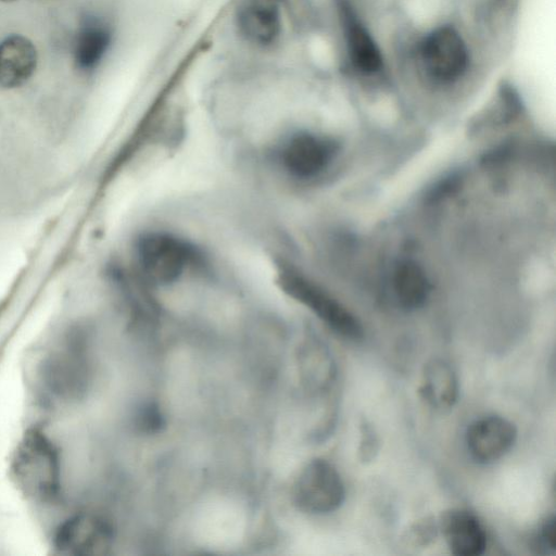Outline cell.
Wrapping results in <instances>:
<instances>
[{"label":"cell","instance_id":"1","mask_svg":"<svg viewBox=\"0 0 556 556\" xmlns=\"http://www.w3.org/2000/svg\"><path fill=\"white\" fill-rule=\"evenodd\" d=\"M11 475L20 491L37 502H51L60 491V464L56 450L39 430H28L11 462Z\"/></svg>","mask_w":556,"mask_h":556},{"label":"cell","instance_id":"2","mask_svg":"<svg viewBox=\"0 0 556 556\" xmlns=\"http://www.w3.org/2000/svg\"><path fill=\"white\" fill-rule=\"evenodd\" d=\"M278 282L282 290L311 309L333 331L350 340L363 338L359 320L317 285L285 264L279 266Z\"/></svg>","mask_w":556,"mask_h":556},{"label":"cell","instance_id":"3","mask_svg":"<svg viewBox=\"0 0 556 556\" xmlns=\"http://www.w3.org/2000/svg\"><path fill=\"white\" fill-rule=\"evenodd\" d=\"M136 255L143 274L157 285L178 280L195 258L193 247L164 231L142 235L136 243Z\"/></svg>","mask_w":556,"mask_h":556},{"label":"cell","instance_id":"4","mask_svg":"<svg viewBox=\"0 0 556 556\" xmlns=\"http://www.w3.org/2000/svg\"><path fill=\"white\" fill-rule=\"evenodd\" d=\"M345 498L344 483L337 468L315 458L300 471L292 488V501L302 511L315 515L337 510Z\"/></svg>","mask_w":556,"mask_h":556},{"label":"cell","instance_id":"5","mask_svg":"<svg viewBox=\"0 0 556 556\" xmlns=\"http://www.w3.org/2000/svg\"><path fill=\"white\" fill-rule=\"evenodd\" d=\"M420 60L428 75L441 83L459 78L468 65L467 47L453 27L441 26L420 45Z\"/></svg>","mask_w":556,"mask_h":556},{"label":"cell","instance_id":"6","mask_svg":"<svg viewBox=\"0 0 556 556\" xmlns=\"http://www.w3.org/2000/svg\"><path fill=\"white\" fill-rule=\"evenodd\" d=\"M282 9L281 0H241L235 17L238 35L253 48H274L283 34Z\"/></svg>","mask_w":556,"mask_h":556},{"label":"cell","instance_id":"7","mask_svg":"<svg viewBox=\"0 0 556 556\" xmlns=\"http://www.w3.org/2000/svg\"><path fill=\"white\" fill-rule=\"evenodd\" d=\"M113 529L103 518L80 514L65 520L56 530L59 553L72 556H103L113 545Z\"/></svg>","mask_w":556,"mask_h":556},{"label":"cell","instance_id":"8","mask_svg":"<svg viewBox=\"0 0 556 556\" xmlns=\"http://www.w3.org/2000/svg\"><path fill=\"white\" fill-rule=\"evenodd\" d=\"M336 151L337 147L331 140L309 132H299L282 146L280 162L291 176L309 179L329 165Z\"/></svg>","mask_w":556,"mask_h":556},{"label":"cell","instance_id":"9","mask_svg":"<svg viewBox=\"0 0 556 556\" xmlns=\"http://www.w3.org/2000/svg\"><path fill=\"white\" fill-rule=\"evenodd\" d=\"M517 429L508 419L489 415L472 421L465 434L467 451L480 464L502 458L514 445Z\"/></svg>","mask_w":556,"mask_h":556},{"label":"cell","instance_id":"10","mask_svg":"<svg viewBox=\"0 0 556 556\" xmlns=\"http://www.w3.org/2000/svg\"><path fill=\"white\" fill-rule=\"evenodd\" d=\"M438 527L453 554L478 556L484 552V529L470 511L460 508L448 509L441 515Z\"/></svg>","mask_w":556,"mask_h":556},{"label":"cell","instance_id":"11","mask_svg":"<svg viewBox=\"0 0 556 556\" xmlns=\"http://www.w3.org/2000/svg\"><path fill=\"white\" fill-rule=\"evenodd\" d=\"M38 52L34 42L21 34H10L0 42V88L15 89L34 75Z\"/></svg>","mask_w":556,"mask_h":556},{"label":"cell","instance_id":"12","mask_svg":"<svg viewBox=\"0 0 556 556\" xmlns=\"http://www.w3.org/2000/svg\"><path fill=\"white\" fill-rule=\"evenodd\" d=\"M458 379L453 367L441 358L429 361L422 370L419 394L428 406L445 413L458 400Z\"/></svg>","mask_w":556,"mask_h":556},{"label":"cell","instance_id":"13","mask_svg":"<svg viewBox=\"0 0 556 556\" xmlns=\"http://www.w3.org/2000/svg\"><path fill=\"white\" fill-rule=\"evenodd\" d=\"M112 29L103 20L88 18L78 29L74 43V64L84 74L93 72L112 43Z\"/></svg>","mask_w":556,"mask_h":556},{"label":"cell","instance_id":"14","mask_svg":"<svg viewBox=\"0 0 556 556\" xmlns=\"http://www.w3.org/2000/svg\"><path fill=\"white\" fill-rule=\"evenodd\" d=\"M393 289L400 304L409 309L422 306L430 287L422 268L412 261L401 262L393 275Z\"/></svg>","mask_w":556,"mask_h":556},{"label":"cell","instance_id":"15","mask_svg":"<svg viewBox=\"0 0 556 556\" xmlns=\"http://www.w3.org/2000/svg\"><path fill=\"white\" fill-rule=\"evenodd\" d=\"M59 354L48 364V383L60 394H78L85 383V368L79 355L74 353Z\"/></svg>","mask_w":556,"mask_h":556},{"label":"cell","instance_id":"16","mask_svg":"<svg viewBox=\"0 0 556 556\" xmlns=\"http://www.w3.org/2000/svg\"><path fill=\"white\" fill-rule=\"evenodd\" d=\"M348 51L353 65L361 72L371 74L382 66L380 50L370 34L357 21L346 24Z\"/></svg>","mask_w":556,"mask_h":556},{"label":"cell","instance_id":"17","mask_svg":"<svg viewBox=\"0 0 556 556\" xmlns=\"http://www.w3.org/2000/svg\"><path fill=\"white\" fill-rule=\"evenodd\" d=\"M359 430L358 458L363 464H367L375 459L379 451V438L375 428L367 420L361 422Z\"/></svg>","mask_w":556,"mask_h":556},{"label":"cell","instance_id":"18","mask_svg":"<svg viewBox=\"0 0 556 556\" xmlns=\"http://www.w3.org/2000/svg\"><path fill=\"white\" fill-rule=\"evenodd\" d=\"M533 548L539 554H554L556 546L555 517H547L539 527L532 540Z\"/></svg>","mask_w":556,"mask_h":556},{"label":"cell","instance_id":"19","mask_svg":"<svg viewBox=\"0 0 556 556\" xmlns=\"http://www.w3.org/2000/svg\"><path fill=\"white\" fill-rule=\"evenodd\" d=\"M137 427L148 433L159 431L164 426V418L156 405L149 403L143 405L137 414Z\"/></svg>","mask_w":556,"mask_h":556},{"label":"cell","instance_id":"20","mask_svg":"<svg viewBox=\"0 0 556 556\" xmlns=\"http://www.w3.org/2000/svg\"><path fill=\"white\" fill-rule=\"evenodd\" d=\"M438 523L432 518H424L416 522L407 533V540L414 545H427L437 535Z\"/></svg>","mask_w":556,"mask_h":556},{"label":"cell","instance_id":"21","mask_svg":"<svg viewBox=\"0 0 556 556\" xmlns=\"http://www.w3.org/2000/svg\"><path fill=\"white\" fill-rule=\"evenodd\" d=\"M1 2H13V1H16V0H0Z\"/></svg>","mask_w":556,"mask_h":556}]
</instances>
